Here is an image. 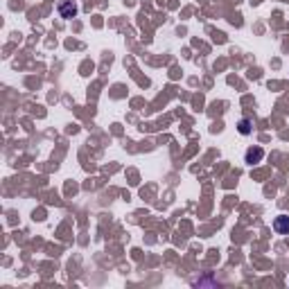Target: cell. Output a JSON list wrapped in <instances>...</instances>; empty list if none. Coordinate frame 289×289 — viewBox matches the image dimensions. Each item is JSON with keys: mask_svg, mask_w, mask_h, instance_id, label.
<instances>
[{"mask_svg": "<svg viewBox=\"0 0 289 289\" xmlns=\"http://www.w3.org/2000/svg\"><path fill=\"white\" fill-rule=\"evenodd\" d=\"M262 159H265V149H262V147H251V149H246V154H244V161L249 163V165L260 163Z\"/></svg>", "mask_w": 289, "mask_h": 289, "instance_id": "7a4b0ae2", "label": "cell"}, {"mask_svg": "<svg viewBox=\"0 0 289 289\" xmlns=\"http://www.w3.org/2000/svg\"><path fill=\"white\" fill-rule=\"evenodd\" d=\"M77 14H80V7H77L72 0H61V3H59V16L61 18L70 20V18H75Z\"/></svg>", "mask_w": 289, "mask_h": 289, "instance_id": "6da1fadb", "label": "cell"}, {"mask_svg": "<svg viewBox=\"0 0 289 289\" xmlns=\"http://www.w3.org/2000/svg\"><path fill=\"white\" fill-rule=\"evenodd\" d=\"M238 131L242 136H249L251 134V120L249 118H242L240 122H238Z\"/></svg>", "mask_w": 289, "mask_h": 289, "instance_id": "277c9868", "label": "cell"}, {"mask_svg": "<svg viewBox=\"0 0 289 289\" xmlns=\"http://www.w3.org/2000/svg\"><path fill=\"white\" fill-rule=\"evenodd\" d=\"M273 230H276L278 235H287L289 233V217L287 215H278V217L273 219Z\"/></svg>", "mask_w": 289, "mask_h": 289, "instance_id": "3957f363", "label": "cell"}]
</instances>
